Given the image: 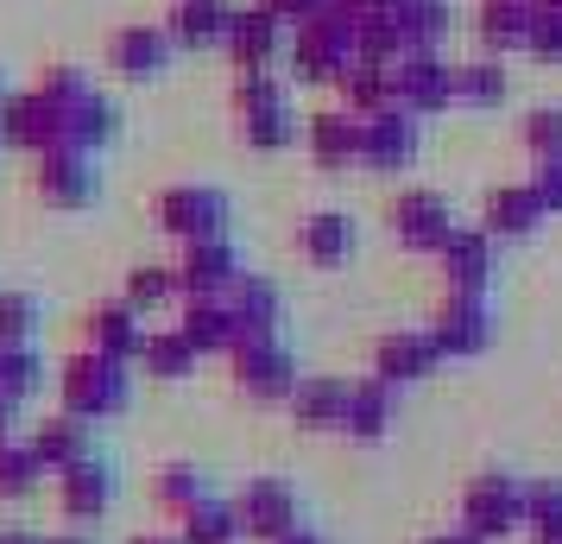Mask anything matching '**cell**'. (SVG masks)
Here are the masks:
<instances>
[{"instance_id": "obj_1", "label": "cell", "mask_w": 562, "mask_h": 544, "mask_svg": "<svg viewBox=\"0 0 562 544\" xmlns=\"http://www.w3.org/2000/svg\"><path fill=\"white\" fill-rule=\"evenodd\" d=\"M57 387V412L82 418V424H102V418H121L133 399V367L127 362H108L95 348H77V355H64L52 374Z\"/></svg>"}, {"instance_id": "obj_2", "label": "cell", "mask_w": 562, "mask_h": 544, "mask_svg": "<svg viewBox=\"0 0 562 544\" xmlns=\"http://www.w3.org/2000/svg\"><path fill=\"white\" fill-rule=\"evenodd\" d=\"M385 229H392V241H398L405 254L436 259L442 247H449V234H456L461 222H456V209H449V197H442V190L411 184V190H398V197L385 203Z\"/></svg>"}, {"instance_id": "obj_3", "label": "cell", "mask_w": 562, "mask_h": 544, "mask_svg": "<svg viewBox=\"0 0 562 544\" xmlns=\"http://www.w3.org/2000/svg\"><path fill=\"white\" fill-rule=\"evenodd\" d=\"M461 525L474 539H506V532H525V481L506 475V468H481L468 488H461Z\"/></svg>"}, {"instance_id": "obj_4", "label": "cell", "mask_w": 562, "mask_h": 544, "mask_svg": "<svg viewBox=\"0 0 562 544\" xmlns=\"http://www.w3.org/2000/svg\"><path fill=\"white\" fill-rule=\"evenodd\" d=\"M153 222L171 241H215V234H228V197L215 190V184H165L153 197Z\"/></svg>"}, {"instance_id": "obj_5", "label": "cell", "mask_w": 562, "mask_h": 544, "mask_svg": "<svg viewBox=\"0 0 562 544\" xmlns=\"http://www.w3.org/2000/svg\"><path fill=\"white\" fill-rule=\"evenodd\" d=\"M493 273H499V241H493L481 222H461V229L449 234V247L436 254L442 298H486V291H493Z\"/></svg>"}, {"instance_id": "obj_6", "label": "cell", "mask_w": 562, "mask_h": 544, "mask_svg": "<svg viewBox=\"0 0 562 544\" xmlns=\"http://www.w3.org/2000/svg\"><path fill=\"white\" fill-rule=\"evenodd\" d=\"M0 146L7 153H57V146H70V114L52 108L38 89H13L7 102H0Z\"/></svg>"}, {"instance_id": "obj_7", "label": "cell", "mask_w": 562, "mask_h": 544, "mask_svg": "<svg viewBox=\"0 0 562 544\" xmlns=\"http://www.w3.org/2000/svg\"><path fill=\"white\" fill-rule=\"evenodd\" d=\"M228 374H234V392H247V399H259V406H284L291 392H297V355L279 342H234L228 355Z\"/></svg>"}, {"instance_id": "obj_8", "label": "cell", "mask_w": 562, "mask_h": 544, "mask_svg": "<svg viewBox=\"0 0 562 544\" xmlns=\"http://www.w3.org/2000/svg\"><path fill=\"white\" fill-rule=\"evenodd\" d=\"M424 153V121L405 114V108H385V114H367L360 121V171L373 178H398L411 171Z\"/></svg>"}, {"instance_id": "obj_9", "label": "cell", "mask_w": 562, "mask_h": 544, "mask_svg": "<svg viewBox=\"0 0 562 544\" xmlns=\"http://www.w3.org/2000/svg\"><path fill=\"white\" fill-rule=\"evenodd\" d=\"M102 190V171H95V153H77V146H57V153L32 158V197L45 209H89Z\"/></svg>"}, {"instance_id": "obj_10", "label": "cell", "mask_w": 562, "mask_h": 544, "mask_svg": "<svg viewBox=\"0 0 562 544\" xmlns=\"http://www.w3.org/2000/svg\"><path fill=\"white\" fill-rule=\"evenodd\" d=\"M234 519H240V539L254 544H279L304 525L297 519V493L284 488L279 475H247V488L234 493Z\"/></svg>"}, {"instance_id": "obj_11", "label": "cell", "mask_w": 562, "mask_h": 544, "mask_svg": "<svg viewBox=\"0 0 562 544\" xmlns=\"http://www.w3.org/2000/svg\"><path fill=\"white\" fill-rule=\"evenodd\" d=\"M52 500H57V519L64 525H102L108 507H114V468L102 456H82V463L57 468L52 475Z\"/></svg>"}, {"instance_id": "obj_12", "label": "cell", "mask_w": 562, "mask_h": 544, "mask_svg": "<svg viewBox=\"0 0 562 544\" xmlns=\"http://www.w3.org/2000/svg\"><path fill=\"white\" fill-rule=\"evenodd\" d=\"M392 82H398V108L430 121V114H449L456 108V64L442 52H411L392 64Z\"/></svg>"}, {"instance_id": "obj_13", "label": "cell", "mask_w": 562, "mask_h": 544, "mask_svg": "<svg viewBox=\"0 0 562 544\" xmlns=\"http://www.w3.org/2000/svg\"><path fill=\"white\" fill-rule=\"evenodd\" d=\"M424 330L436 336L442 362H474L493 342V298H442Z\"/></svg>"}, {"instance_id": "obj_14", "label": "cell", "mask_w": 562, "mask_h": 544, "mask_svg": "<svg viewBox=\"0 0 562 544\" xmlns=\"http://www.w3.org/2000/svg\"><path fill=\"white\" fill-rule=\"evenodd\" d=\"M171 32L165 20H133V26H114L108 32V70L127 82H153L165 77V64H171Z\"/></svg>"}, {"instance_id": "obj_15", "label": "cell", "mask_w": 562, "mask_h": 544, "mask_svg": "<svg viewBox=\"0 0 562 544\" xmlns=\"http://www.w3.org/2000/svg\"><path fill=\"white\" fill-rule=\"evenodd\" d=\"M82 348H95L108 362H139V348H146V317L133 311L127 298H95L89 311H82Z\"/></svg>"}, {"instance_id": "obj_16", "label": "cell", "mask_w": 562, "mask_h": 544, "mask_svg": "<svg viewBox=\"0 0 562 544\" xmlns=\"http://www.w3.org/2000/svg\"><path fill=\"white\" fill-rule=\"evenodd\" d=\"M304 153L316 171H360V114L341 102L304 114Z\"/></svg>"}, {"instance_id": "obj_17", "label": "cell", "mask_w": 562, "mask_h": 544, "mask_svg": "<svg viewBox=\"0 0 562 544\" xmlns=\"http://www.w3.org/2000/svg\"><path fill=\"white\" fill-rule=\"evenodd\" d=\"M240 273H247V266H240V247H234L228 234H215V241H183V254H178L183 298H222Z\"/></svg>"}, {"instance_id": "obj_18", "label": "cell", "mask_w": 562, "mask_h": 544, "mask_svg": "<svg viewBox=\"0 0 562 544\" xmlns=\"http://www.w3.org/2000/svg\"><path fill=\"white\" fill-rule=\"evenodd\" d=\"M222 298H228V317H234V336L240 342H279L284 336V298H279L272 279L240 273Z\"/></svg>"}, {"instance_id": "obj_19", "label": "cell", "mask_w": 562, "mask_h": 544, "mask_svg": "<svg viewBox=\"0 0 562 544\" xmlns=\"http://www.w3.org/2000/svg\"><path fill=\"white\" fill-rule=\"evenodd\" d=\"M398 424V387L380 374L348 380V412H341V437L348 443H385Z\"/></svg>"}, {"instance_id": "obj_20", "label": "cell", "mask_w": 562, "mask_h": 544, "mask_svg": "<svg viewBox=\"0 0 562 544\" xmlns=\"http://www.w3.org/2000/svg\"><path fill=\"white\" fill-rule=\"evenodd\" d=\"M550 222V209H543V197H537V184H493L481 197V229L493 234V241H525V234H537Z\"/></svg>"}, {"instance_id": "obj_21", "label": "cell", "mask_w": 562, "mask_h": 544, "mask_svg": "<svg viewBox=\"0 0 562 544\" xmlns=\"http://www.w3.org/2000/svg\"><path fill=\"white\" fill-rule=\"evenodd\" d=\"M442 367V348H436L430 330H385L373 342V374L392 380V387H411V380H430Z\"/></svg>"}, {"instance_id": "obj_22", "label": "cell", "mask_w": 562, "mask_h": 544, "mask_svg": "<svg viewBox=\"0 0 562 544\" xmlns=\"http://www.w3.org/2000/svg\"><path fill=\"white\" fill-rule=\"evenodd\" d=\"M284 45V20L279 13H266V7H234V20H228V38H222V52H228L234 70H266L272 57H279Z\"/></svg>"}, {"instance_id": "obj_23", "label": "cell", "mask_w": 562, "mask_h": 544, "mask_svg": "<svg viewBox=\"0 0 562 544\" xmlns=\"http://www.w3.org/2000/svg\"><path fill=\"white\" fill-rule=\"evenodd\" d=\"M228 20H234L228 0H171V7H165V32H171L178 52H209V45H222V38H228Z\"/></svg>"}, {"instance_id": "obj_24", "label": "cell", "mask_w": 562, "mask_h": 544, "mask_svg": "<svg viewBox=\"0 0 562 544\" xmlns=\"http://www.w3.org/2000/svg\"><path fill=\"white\" fill-rule=\"evenodd\" d=\"M284 412L297 431H341V412H348V380L335 374H304L297 392L284 399Z\"/></svg>"}, {"instance_id": "obj_25", "label": "cell", "mask_w": 562, "mask_h": 544, "mask_svg": "<svg viewBox=\"0 0 562 544\" xmlns=\"http://www.w3.org/2000/svg\"><path fill=\"white\" fill-rule=\"evenodd\" d=\"M297 254L310 266H348L355 254V222H348V209H310L304 222H297Z\"/></svg>"}, {"instance_id": "obj_26", "label": "cell", "mask_w": 562, "mask_h": 544, "mask_svg": "<svg viewBox=\"0 0 562 544\" xmlns=\"http://www.w3.org/2000/svg\"><path fill=\"white\" fill-rule=\"evenodd\" d=\"M474 38L486 57H512L531 45V0H481L474 13Z\"/></svg>"}, {"instance_id": "obj_27", "label": "cell", "mask_w": 562, "mask_h": 544, "mask_svg": "<svg viewBox=\"0 0 562 544\" xmlns=\"http://www.w3.org/2000/svg\"><path fill=\"white\" fill-rule=\"evenodd\" d=\"M196 362H203V348L183 336L178 323H158V330H146V348H139L133 367H139L146 380H165V387H171V380H190Z\"/></svg>"}, {"instance_id": "obj_28", "label": "cell", "mask_w": 562, "mask_h": 544, "mask_svg": "<svg viewBox=\"0 0 562 544\" xmlns=\"http://www.w3.org/2000/svg\"><path fill=\"white\" fill-rule=\"evenodd\" d=\"M178 330L196 342L203 355H234V342H240L234 336V317H228V298H183Z\"/></svg>"}, {"instance_id": "obj_29", "label": "cell", "mask_w": 562, "mask_h": 544, "mask_svg": "<svg viewBox=\"0 0 562 544\" xmlns=\"http://www.w3.org/2000/svg\"><path fill=\"white\" fill-rule=\"evenodd\" d=\"M121 298H127L139 317L153 311H171L183 304V286H178V266H158V259H133L127 273H121Z\"/></svg>"}, {"instance_id": "obj_30", "label": "cell", "mask_w": 562, "mask_h": 544, "mask_svg": "<svg viewBox=\"0 0 562 544\" xmlns=\"http://www.w3.org/2000/svg\"><path fill=\"white\" fill-rule=\"evenodd\" d=\"M385 13L398 20L411 52H442L449 32H456V7H449V0H398V7H385Z\"/></svg>"}, {"instance_id": "obj_31", "label": "cell", "mask_w": 562, "mask_h": 544, "mask_svg": "<svg viewBox=\"0 0 562 544\" xmlns=\"http://www.w3.org/2000/svg\"><path fill=\"white\" fill-rule=\"evenodd\" d=\"M335 96H341V108L348 114H385V108H398V82H392V70L385 64H348L341 70V82H335Z\"/></svg>"}, {"instance_id": "obj_32", "label": "cell", "mask_w": 562, "mask_h": 544, "mask_svg": "<svg viewBox=\"0 0 562 544\" xmlns=\"http://www.w3.org/2000/svg\"><path fill=\"white\" fill-rule=\"evenodd\" d=\"M32 449H38V463L52 468H70V463H82V456H89V424H82V418H70V412H52V418H38V424H32Z\"/></svg>"}, {"instance_id": "obj_33", "label": "cell", "mask_w": 562, "mask_h": 544, "mask_svg": "<svg viewBox=\"0 0 562 544\" xmlns=\"http://www.w3.org/2000/svg\"><path fill=\"white\" fill-rule=\"evenodd\" d=\"M234 133H240V146H254V153H284V146L304 140V114L291 102H272V108H259V114H240Z\"/></svg>"}, {"instance_id": "obj_34", "label": "cell", "mask_w": 562, "mask_h": 544, "mask_svg": "<svg viewBox=\"0 0 562 544\" xmlns=\"http://www.w3.org/2000/svg\"><path fill=\"white\" fill-rule=\"evenodd\" d=\"M153 500H158V513L183 519L190 507L215 500V488H209V468H196V463H158V475H153Z\"/></svg>"}, {"instance_id": "obj_35", "label": "cell", "mask_w": 562, "mask_h": 544, "mask_svg": "<svg viewBox=\"0 0 562 544\" xmlns=\"http://www.w3.org/2000/svg\"><path fill=\"white\" fill-rule=\"evenodd\" d=\"M506 102V57H461L456 64V108H499Z\"/></svg>"}, {"instance_id": "obj_36", "label": "cell", "mask_w": 562, "mask_h": 544, "mask_svg": "<svg viewBox=\"0 0 562 544\" xmlns=\"http://www.w3.org/2000/svg\"><path fill=\"white\" fill-rule=\"evenodd\" d=\"M114 133H121V114H114V102H108L102 89L70 108V146H77V153H102Z\"/></svg>"}, {"instance_id": "obj_37", "label": "cell", "mask_w": 562, "mask_h": 544, "mask_svg": "<svg viewBox=\"0 0 562 544\" xmlns=\"http://www.w3.org/2000/svg\"><path fill=\"white\" fill-rule=\"evenodd\" d=\"M45 475H52V468L38 463V449H32V443H20V437L0 443V500H32Z\"/></svg>"}, {"instance_id": "obj_38", "label": "cell", "mask_w": 562, "mask_h": 544, "mask_svg": "<svg viewBox=\"0 0 562 544\" xmlns=\"http://www.w3.org/2000/svg\"><path fill=\"white\" fill-rule=\"evenodd\" d=\"M183 544H240V519H234V500H203L178 519Z\"/></svg>"}, {"instance_id": "obj_39", "label": "cell", "mask_w": 562, "mask_h": 544, "mask_svg": "<svg viewBox=\"0 0 562 544\" xmlns=\"http://www.w3.org/2000/svg\"><path fill=\"white\" fill-rule=\"evenodd\" d=\"M0 392H7L13 406H26L32 392H45V355H38L32 342L0 348Z\"/></svg>"}, {"instance_id": "obj_40", "label": "cell", "mask_w": 562, "mask_h": 544, "mask_svg": "<svg viewBox=\"0 0 562 544\" xmlns=\"http://www.w3.org/2000/svg\"><path fill=\"white\" fill-rule=\"evenodd\" d=\"M355 52H360V64H385V70H392L398 57H411V45H405V32H398L392 13H360Z\"/></svg>"}, {"instance_id": "obj_41", "label": "cell", "mask_w": 562, "mask_h": 544, "mask_svg": "<svg viewBox=\"0 0 562 544\" xmlns=\"http://www.w3.org/2000/svg\"><path fill=\"white\" fill-rule=\"evenodd\" d=\"M291 77H272V70H234L228 82V114L240 121V114H259V108L272 102H291V89H284Z\"/></svg>"}, {"instance_id": "obj_42", "label": "cell", "mask_w": 562, "mask_h": 544, "mask_svg": "<svg viewBox=\"0 0 562 544\" xmlns=\"http://www.w3.org/2000/svg\"><path fill=\"white\" fill-rule=\"evenodd\" d=\"M525 532L537 544H562V481H525Z\"/></svg>"}, {"instance_id": "obj_43", "label": "cell", "mask_w": 562, "mask_h": 544, "mask_svg": "<svg viewBox=\"0 0 562 544\" xmlns=\"http://www.w3.org/2000/svg\"><path fill=\"white\" fill-rule=\"evenodd\" d=\"M32 89H38V96H45L52 108H64V114H70V108H77L82 96H95V82H89V70H77V64H45Z\"/></svg>"}, {"instance_id": "obj_44", "label": "cell", "mask_w": 562, "mask_h": 544, "mask_svg": "<svg viewBox=\"0 0 562 544\" xmlns=\"http://www.w3.org/2000/svg\"><path fill=\"white\" fill-rule=\"evenodd\" d=\"M38 323H45V311H38V298H32V291H0V348L32 342V336H38Z\"/></svg>"}, {"instance_id": "obj_45", "label": "cell", "mask_w": 562, "mask_h": 544, "mask_svg": "<svg viewBox=\"0 0 562 544\" xmlns=\"http://www.w3.org/2000/svg\"><path fill=\"white\" fill-rule=\"evenodd\" d=\"M518 146L531 158H562V108H531L518 121Z\"/></svg>"}, {"instance_id": "obj_46", "label": "cell", "mask_w": 562, "mask_h": 544, "mask_svg": "<svg viewBox=\"0 0 562 544\" xmlns=\"http://www.w3.org/2000/svg\"><path fill=\"white\" fill-rule=\"evenodd\" d=\"M537 64H562V7H531V45Z\"/></svg>"}, {"instance_id": "obj_47", "label": "cell", "mask_w": 562, "mask_h": 544, "mask_svg": "<svg viewBox=\"0 0 562 544\" xmlns=\"http://www.w3.org/2000/svg\"><path fill=\"white\" fill-rule=\"evenodd\" d=\"M531 184H537V197H543V209L562 215V158H531Z\"/></svg>"}, {"instance_id": "obj_48", "label": "cell", "mask_w": 562, "mask_h": 544, "mask_svg": "<svg viewBox=\"0 0 562 544\" xmlns=\"http://www.w3.org/2000/svg\"><path fill=\"white\" fill-rule=\"evenodd\" d=\"M266 13H279L284 26H304V20H316L323 13V0H259Z\"/></svg>"}, {"instance_id": "obj_49", "label": "cell", "mask_w": 562, "mask_h": 544, "mask_svg": "<svg viewBox=\"0 0 562 544\" xmlns=\"http://www.w3.org/2000/svg\"><path fill=\"white\" fill-rule=\"evenodd\" d=\"M424 544H486V539H474V532H468V525L456 519V525H442V532H430Z\"/></svg>"}, {"instance_id": "obj_50", "label": "cell", "mask_w": 562, "mask_h": 544, "mask_svg": "<svg viewBox=\"0 0 562 544\" xmlns=\"http://www.w3.org/2000/svg\"><path fill=\"white\" fill-rule=\"evenodd\" d=\"M0 544H45V532H26V525H7V532H0Z\"/></svg>"}, {"instance_id": "obj_51", "label": "cell", "mask_w": 562, "mask_h": 544, "mask_svg": "<svg viewBox=\"0 0 562 544\" xmlns=\"http://www.w3.org/2000/svg\"><path fill=\"white\" fill-rule=\"evenodd\" d=\"M13 412H20V406H13V399H7V392H0V443L13 437Z\"/></svg>"}, {"instance_id": "obj_52", "label": "cell", "mask_w": 562, "mask_h": 544, "mask_svg": "<svg viewBox=\"0 0 562 544\" xmlns=\"http://www.w3.org/2000/svg\"><path fill=\"white\" fill-rule=\"evenodd\" d=\"M127 544H183V539H178V532H133Z\"/></svg>"}, {"instance_id": "obj_53", "label": "cell", "mask_w": 562, "mask_h": 544, "mask_svg": "<svg viewBox=\"0 0 562 544\" xmlns=\"http://www.w3.org/2000/svg\"><path fill=\"white\" fill-rule=\"evenodd\" d=\"M279 544H329V539H323V532H310V525H297V532H291V539H279Z\"/></svg>"}, {"instance_id": "obj_54", "label": "cell", "mask_w": 562, "mask_h": 544, "mask_svg": "<svg viewBox=\"0 0 562 544\" xmlns=\"http://www.w3.org/2000/svg\"><path fill=\"white\" fill-rule=\"evenodd\" d=\"M45 544H95V539H89V532H77V525H70V532H52V539H45Z\"/></svg>"}, {"instance_id": "obj_55", "label": "cell", "mask_w": 562, "mask_h": 544, "mask_svg": "<svg viewBox=\"0 0 562 544\" xmlns=\"http://www.w3.org/2000/svg\"><path fill=\"white\" fill-rule=\"evenodd\" d=\"M360 13H385V7H398V0H355Z\"/></svg>"}, {"instance_id": "obj_56", "label": "cell", "mask_w": 562, "mask_h": 544, "mask_svg": "<svg viewBox=\"0 0 562 544\" xmlns=\"http://www.w3.org/2000/svg\"><path fill=\"white\" fill-rule=\"evenodd\" d=\"M7 96H13V89H7V70H0V102H7Z\"/></svg>"}, {"instance_id": "obj_57", "label": "cell", "mask_w": 562, "mask_h": 544, "mask_svg": "<svg viewBox=\"0 0 562 544\" xmlns=\"http://www.w3.org/2000/svg\"><path fill=\"white\" fill-rule=\"evenodd\" d=\"M531 7H562V0H531Z\"/></svg>"}, {"instance_id": "obj_58", "label": "cell", "mask_w": 562, "mask_h": 544, "mask_svg": "<svg viewBox=\"0 0 562 544\" xmlns=\"http://www.w3.org/2000/svg\"><path fill=\"white\" fill-rule=\"evenodd\" d=\"M0 153H7V146H0Z\"/></svg>"}]
</instances>
